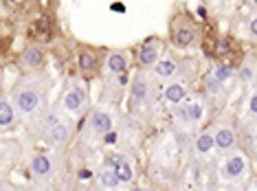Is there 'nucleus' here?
Segmentation results:
<instances>
[{
  "label": "nucleus",
  "mask_w": 257,
  "mask_h": 191,
  "mask_svg": "<svg viewBox=\"0 0 257 191\" xmlns=\"http://www.w3.org/2000/svg\"><path fill=\"white\" fill-rule=\"evenodd\" d=\"M49 90H51V77L44 68L42 71L22 73V77L14 84V88L9 92V99L14 103L18 119H25L31 123L49 106Z\"/></svg>",
  "instance_id": "obj_1"
},
{
  "label": "nucleus",
  "mask_w": 257,
  "mask_h": 191,
  "mask_svg": "<svg viewBox=\"0 0 257 191\" xmlns=\"http://www.w3.org/2000/svg\"><path fill=\"white\" fill-rule=\"evenodd\" d=\"M36 138L42 141L49 149H62L66 152L77 136V119L68 117L64 110L53 103L46 106L36 119L31 121Z\"/></svg>",
  "instance_id": "obj_2"
},
{
  "label": "nucleus",
  "mask_w": 257,
  "mask_h": 191,
  "mask_svg": "<svg viewBox=\"0 0 257 191\" xmlns=\"http://www.w3.org/2000/svg\"><path fill=\"white\" fill-rule=\"evenodd\" d=\"M127 106H130V114L134 119H145L150 114H154L156 106L161 99V84L159 79L152 75V71H141L132 75V79L127 82Z\"/></svg>",
  "instance_id": "obj_3"
},
{
  "label": "nucleus",
  "mask_w": 257,
  "mask_h": 191,
  "mask_svg": "<svg viewBox=\"0 0 257 191\" xmlns=\"http://www.w3.org/2000/svg\"><path fill=\"white\" fill-rule=\"evenodd\" d=\"M66 163V152L62 149H44L31 156L29 160V178L33 180V184L40 189H49L53 187V182L57 180L60 171L64 169Z\"/></svg>",
  "instance_id": "obj_4"
},
{
  "label": "nucleus",
  "mask_w": 257,
  "mask_h": 191,
  "mask_svg": "<svg viewBox=\"0 0 257 191\" xmlns=\"http://www.w3.org/2000/svg\"><path fill=\"white\" fill-rule=\"evenodd\" d=\"M169 42L174 49H196L202 42V27L189 11H178L169 20Z\"/></svg>",
  "instance_id": "obj_5"
},
{
  "label": "nucleus",
  "mask_w": 257,
  "mask_h": 191,
  "mask_svg": "<svg viewBox=\"0 0 257 191\" xmlns=\"http://www.w3.org/2000/svg\"><path fill=\"white\" fill-rule=\"evenodd\" d=\"M172 119L174 123H176L178 130L183 132H191L196 130L198 125L202 123L204 119H207V112H209V97H187V99L180 103V106L172 108Z\"/></svg>",
  "instance_id": "obj_6"
},
{
  "label": "nucleus",
  "mask_w": 257,
  "mask_h": 191,
  "mask_svg": "<svg viewBox=\"0 0 257 191\" xmlns=\"http://www.w3.org/2000/svg\"><path fill=\"white\" fill-rule=\"evenodd\" d=\"M116 117L108 106L90 108L84 114V125H81V136L86 141H103L114 132Z\"/></svg>",
  "instance_id": "obj_7"
},
{
  "label": "nucleus",
  "mask_w": 257,
  "mask_h": 191,
  "mask_svg": "<svg viewBox=\"0 0 257 191\" xmlns=\"http://www.w3.org/2000/svg\"><path fill=\"white\" fill-rule=\"evenodd\" d=\"M57 106L73 119L84 117L90 110V90H88L86 79H73V82H68L64 86V92L60 99H57Z\"/></svg>",
  "instance_id": "obj_8"
},
{
  "label": "nucleus",
  "mask_w": 257,
  "mask_h": 191,
  "mask_svg": "<svg viewBox=\"0 0 257 191\" xmlns=\"http://www.w3.org/2000/svg\"><path fill=\"white\" fill-rule=\"evenodd\" d=\"M75 64H77L79 77L90 82V79H97L103 71V55L97 46L79 44L77 51H75Z\"/></svg>",
  "instance_id": "obj_9"
},
{
  "label": "nucleus",
  "mask_w": 257,
  "mask_h": 191,
  "mask_svg": "<svg viewBox=\"0 0 257 191\" xmlns=\"http://www.w3.org/2000/svg\"><path fill=\"white\" fill-rule=\"evenodd\" d=\"M209 130H211V136H213L215 154L226 156L233 149H237V125L231 117H220Z\"/></svg>",
  "instance_id": "obj_10"
},
{
  "label": "nucleus",
  "mask_w": 257,
  "mask_h": 191,
  "mask_svg": "<svg viewBox=\"0 0 257 191\" xmlns=\"http://www.w3.org/2000/svg\"><path fill=\"white\" fill-rule=\"evenodd\" d=\"M250 169H253V160L244 156L239 149H233L231 154H226L224 163L220 167V178L226 182H242L246 180Z\"/></svg>",
  "instance_id": "obj_11"
},
{
  "label": "nucleus",
  "mask_w": 257,
  "mask_h": 191,
  "mask_svg": "<svg viewBox=\"0 0 257 191\" xmlns=\"http://www.w3.org/2000/svg\"><path fill=\"white\" fill-rule=\"evenodd\" d=\"M163 49H165V42H163V38H159V36L145 38L143 42L139 44L137 53H134L137 68H141V71H150V68L154 66L156 62H159V57L163 55Z\"/></svg>",
  "instance_id": "obj_12"
},
{
  "label": "nucleus",
  "mask_w": 257,
  "mask_h": 191,
  "mask_svg": "<svg viewBox=\"0 0 257 191\" xmlns=\"http://www.w3.org/2000/svg\"><path fill=\"white\" fill-rule=\"evenodd\" d=\"M46 64V49L42 42H29L18 55V68L22 73H31V71H42Z\"/></svg>",
  "instance_id": "obj_13"
},
{
  "label": "nucleus",
  "mask_w": 257,
  "mask_h": 191,
  "mask_svg": "<svg viewBox=\"0 0 257 191\" xmlns=\"http://www.w3.org/2000/svg\"><path fill=\"white\" fill-rule=\"evenodd\" d=\"M127 75H106L101 82V99L108 106H119L127 90Z\"/></svg>",
  "instance_id": "obj_14"
},
{
  "label": "nucleus",
  "mask_w": 257,
  "mask_h": 191,
  "mask_svg": "<svg viewBox=\"0 0 257 191\" xmlns=\"http://www.w3.org/2000/svg\"><path fill=\"white\" fill-rule=\"evenodd\" d=\"M20 154H22L20 143L11 141V138L0 136V184L7 182L11 169L18 165Z\"/></svg>",
  "instance_id": "obj_15"
},
{
  "label": "nucleus",
  "mask_w": 257,
  "mask_h": 191,
  "mask_svg": "<svg viewBox=\"0 0 257 191\" xmlns=\"http://www.w3.org/2000/svg\"><path fill=\"white\" fill-rule=\"evenodd\" d=\"M237 149L255 163V156H257V123H255V119L246 117L237 125Z\"/></svg>",
  "instance_id": "obj_16"
},
{
  "label": "nucleus",
  "mask_w": 257,
  "mask_h": 191,
  "mask_svg": "<svg viewBox=\"0 0 257 191\" xmlns=\"http://www.w3.org/2000/svg\"><path fill=\"white\" fill-rule=\"evenodd\" d=\"M189 95H191L189 82H183V79H167V82L161 86V101L165 103L167 108L180 106Z\"/></svg>",
  "instance_id": "obj_17"
},
{
  "label": "nucleus",
  "mask_w": 257,
  "mask_h": 191,
  "mask_svg": "<svg viewBox=\"0 0 257 191\" xmlns=\"http://www.w3.org/2000/svg\"><path fill=\"white\" fill-rule=\"evenodd\" d=\"M127 66H130V55L123 49L108 51L103 57V73L106 75H123L127 73Z\"/></svg>",
  "instance_id": "obj_18"
},
{
  "label": "nucleus",
  "mask_w": 257,
  "mask_h": 191,
  "mask_svg": "<svg viewBox=\"0 0 257 191\" xmlns=\"http://www.w3.org/2000/svg\"><path fill=\"white\" fill-rule=\"evenodd\" d=\"M194 154L198 156L200 160H209L211 156L215 154V145H213V136H211V130H200L198 134L194 136Z\"/></svg>",
  "instance_id": "obj_19"
},
{
  "label": "nucleus",
  "mask_w": 257,
  "mask_h": 191,
  "mask_svg": "<svg viewBox=\"0 0 257 191\" xmlns=\"http://www.w3.org/2000/svg\"><path fill=\"white\" fill-rule=\"evenodd\" d=\"M110 169L114 171V176L119 178V182L123 187H130L134 182V163L127 156H116L112 163H110Z\"/></svg>",
  "instance_id": "obj_20"
},
{
  "label": "nucleus",
  "mask_w": 257,
  "mask_h": 191,
  "mask_svg": "<svg viewBox=\"0 0 257 191\" xmlns=\"http://www.w3.org/2000/svg\"><path fill=\"white\" fill-rule=\"evenodd\" d=\"M18 121L20 119H18V114H16V108H14V103H11V99L0 95V134L9 132Z\"/></svg>",
  "instance_id": "obj_21"
},
{
  "label": "nucleus",
  "mask_w": 257,
  "mask_h": 191,
  "mask_svg": "<svg viewBox=\"0 0 257 191\" xmlns=\"http://www.w3.org/2000/svg\"><path fill=\"white\" fill-rule=\"evenodd\" d=\"M95 184H97L99 189H106V191L123 189V184L119 182V178L114 176V171L110 169V165H108V167H103V169L97 173V180H95Z\"/></svg>",
  "instance_id": "obj_22"
},
{
  "label": "nucleus",
  "mask_w": 257,
  "mask_h": 191,
  "mask_svg": "<svg viewBox=\"0 0 257 191\" xmlns=\"http://www.w3.org/2000/svg\"><path fill=\"white\" fill-rule=\"evenodd\" d=\"M224 86L226 84L218 82V79H215L209 71L202 75V90H204V97H209V99H215V97H220L222 92H224Z\"/></svg>",
  "instance_id": "obj_23"
},
{
  "label": "nucleus",
  "mask_w": 257,
  "mask_h": 191,
  "mask_svg": "<svg viewBox=\"0 0 257 191\" xmlns=\"http://www.w3.org/2000/svg\"><path fill=\"white\" fill-rule=\"evenodd\" d=\"M213 75L218 82L222 84H229L233 77H235V66H233L231 62H218V64H213V68L209 71Z\"/></svg>",
  "instance_id": "obj_24"
},
{
  "label": "nucleus",
  "mask_w": 257,
  "mask_h": 191,
  "mask_svg": "<svg viewBox=\"0 0 257 191\" xmlns=\"http://www.w3.org/2000/svg\"><path fill=\"white\" fill-rule=\"evenodd\" d=\"M235 75L242 79V84L253 86L255 84V62H253V57H248L246 62L239 64V68H235Z\"/></svg>",
  "instance_id": "obj_25"
},
{
  "label": "nucleus",
  "mask_w": 257,
  "mask_h": 191,
  "mask_svg": "<svg viewBox=\"0 0 257 191\" xmlns=\"http://www.w3.org/2000/svg\"><path fill=\"white\" fill-rule=\"evenodd\" d=\"M0 88H3V71H0Z\"/></svg>",
  "instance_id": "obj_26"
}]
</instances>
